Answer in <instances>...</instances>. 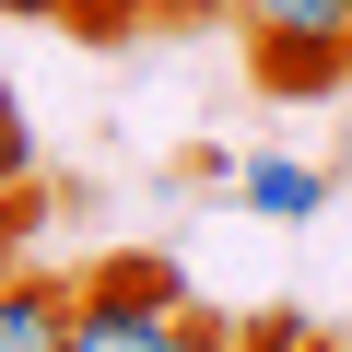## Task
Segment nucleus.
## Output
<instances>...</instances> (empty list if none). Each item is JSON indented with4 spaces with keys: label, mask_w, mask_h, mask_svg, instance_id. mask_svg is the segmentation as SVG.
Returning a JSON list of instances; mask_svg holds the SVG:
<instances>
[{
    "label": "nucleus",
    "mask_w": 352,
    "mask_h": 352,
    "mask_svg": "<svg viewBox=\"0 0 352 352\" xmlns=\"http://www.w3.org/2000/svg\"><path fill=\"white\" fill-rule=\"evenodd\" d=\"M340 24H352V0H235V47H247L258 94H282V106H305V94L352 82Z\"/></svg>",
    "instance_id": "nucleus-2"
},
{
    "label": "nucleus",
    "mask_w": 352,
    "mask_h": 352,
    "mask_svg": "<svg viewBox=\"0 0 352 352\" xmlns=\"http://www.w3.org/2000/svg\"><path fill=\"white\" fill-rule=\"evenodd\" d=\"M235 200H247L258 223H317V212H329V176L294 164V153H258V164L235 176Z\"/></svg>",
    "instance_id": "nucleus-4"
},
{
    "label": "nucleus",
    "mask_w": 352,
    "mask_h": 352,
    "mask_svg": "<svg viewBox=\"0 0 352 352\" xmlns=\"http://www.w3.org/2000/svg\"><path fill=\"white\" fill-rule=\"evenodd\" d=\"M0 352H71V270H0Z\"/></svg>",
    "instance_id": "nucleus-3"
},
{
    "label": "nucleus",
    "mask_w": 352,
    "mask_h": 352,
    "mask_svg": "<svg viewBox=\"0 0 352 352\" xmlns=\"http://www.w3.org/2000/svg\"><path fill=\"white\" fill-rule=\"evenodd\" d=\"M153 24H235V0H153Z\"/></svg>",
    "instance_id": "nucleus-7"
},
{
    "label": "nucleus",
    "mask_w": 352,
    "mask_h": 352,
    "mask_svg": "<svg viewBox=\"0 0 352 352\" xmlns=\"http://www.w3.org/2000/svg\"><path fill=\"white\" fill-rule=\"evenodd\" d=\"M340 47H352V24H340Z\"/></svg>",
    "instance_id": "nucleus-12"
},
{
    "label": "nucleus",
    "mask_w": 352,
    "mask_h": 352,
    "mask_svg": "<svg viewBox=\"0 0 352 352\" xmlns=\"http://www.w3.org/2000/svg\"><path fill=\"white\" fill-rule=\"evenodd\" d=\"M24 176H36V129H24V94L0 82V200H12Z\"/></svg>",
    "instance_id": "nucleus-6"
},
{
    "label": "nucleus",
    "mask_w": 352,
    "mask_h": 352,
    "mask_svg": "<svg viewBox=\"0 0 352 352\" xmlns=\"http://www.w3.org/2000/svg\"><path fill=\"white\" fill-rule=\"evenodd\" d=\"M0 270H12V247H0Z\"/></svg>",
    "instance_id": "nucleus-11"
},
{
    "label": "nucleus",
    "mask_w": 352,
    "mask_h": 352,
    "mask_svg": "<svg viewBox=\"0 0 352 352\" xmlns=\"http://www.w3.org/2000/svg\"><path fill=\"white\" fill-rule=\"evenodd\" d=\"M188 352H235V317H200V340Z\"/></svg>",
    "instance_id": "nucleus-9"
},
{
    "label": "nucleus",
    "mask_w": 352,
    "mask_h": 352,
    "mask_svg": "<svg viewBox=\"0 0 352 352\" xmlns=\"http://www.w3.org/2000/svg\"><path fill=\"white\" fill-rule=\"evenodd\" d=\"M0 12H12V24H59L71 0H0Z\"/></svg>",
    "instance_id": "nucleus-8"
},
{
    "label": "nucleus",
    "mask_w": 352,
    "mask_h": 352,
    "mask_svg": "<svg viewBox=\"0 0 352 352\" xmlns=\"http://www.w3.org/2000/svg\"><path fill=\"white\" fill-rule=\"evenodd\" d=\"M294 352H352V340H317V329H305V340H294Z\"/></svg>",
    "instance_id": "nucleus-10"
},
{
    "label": "nucleus",
    "mask_w": 352,
    "mask_h": 352,
    "mask_svg": "<svg viewBox=\"0 0 352 352\" xmlns=\"http://www.w3.org/2000/svg\"><path fill=\"white\" fill-rule=\"evenodd\" d=\"M200 294L176 282V258H94L71 270V352H188Z\"/></svg>",
    "instance_id": "nucleus-1"
},
{
    "label": "nucleus",
    "mask_w": 352,
    "mask_h": 352,
    "mask_svg": "<svg viewBox=\"0 0 352 352\" xmlns=\"http://www.w3.org/2000/svg\"><path fill=\"white\" fill-rule=\"evenodd\" d=\"M47 212H59V188H47V176H24V188H12V200H0V247H12V258H24V247L47 235Z\"/></svg>",
    "instance_id": "nucleus-5"
}]
</instances>
